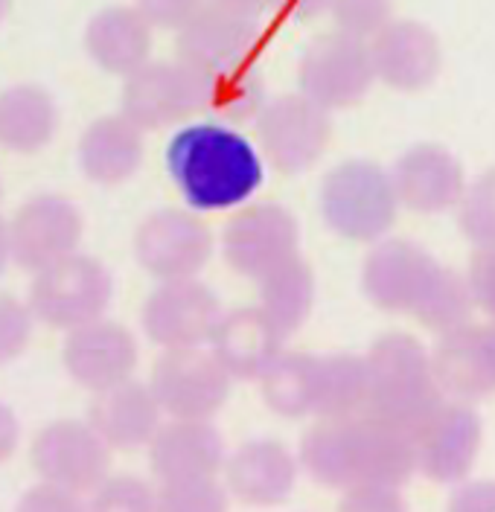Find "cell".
<instances>
[{
  "label": "cell",
  "instance_id": "6da1fadb",
  "mask_svg": "<svg viewBox=\"0 0 495 512\" xmlns=\"http://www.w3.org/2000/svg\"><path fill=\"white\" fill-rule=\"evenodd\" d=\"M164 160L172 184L196 213L233 210L263 187L265 166L254 143L216 120L175 131Z\"/></svg>",
  "mask_w": 495,
  "mask_h": 512
},
{
  "label": "cell",
  "instance_id": "7a4b0ae2",
  "mask_svg": "<svg viewBox=\"0 0 495 512\" xmlns=\"http://www.w3.org/2000/svg\"><path fill=\"white\" fill-rule=\"evenodd\" d=\"M297 466L332 489H347L364 480L402 486L417 472L411 431L373 414L321 419L312 425L300 440Z\"/></svg>",
  "mask_w": 495,
  "mask_h": 512
},
{
  "label": "cell",
  "instance_id": "3957f363",
  "mask_svg": "<svg viewBox=\"0 0 495 512\" xmlns=\"http://www.w3.org/2000/svg\"><path fill=\"white\" fill-rule=\"evenodd\" d=\"M367 361V411L396 428L417 431L440 405L443 393L431 373L429 350L405 332H388L373 341Z\"/></svg>",
  "mask_w": 495,
  "mask_h": 512
},
{
  "label": "cell",
  "instance_id": "277c9868",
  "mask_svg": "<svg viewBox=\"0 0 495 512\" xmlns=\"http://www.w3.org/2000/svg\"><path fill=\"white\" fill-rule=\"evenodd\" d=\"M321 216L335 236L350 242H379L396 222L391 175L373 160H344L321 184Z\"/></svg>",
  "mask_w": 495,
  "mask_h": 512
},
{
  "label": "cell",
  "instance_id": "5b68a950",
  "mask_svg": "<svg viewBox=\"0 0 495 512\" xmlns=\"http://www.w3.org/2000/svg\"><path fill=\"white\" fill-rule=\"evenodd\" d=\"M114 297L111 271L88 254L73 251L65 259L35 271L30 288L33 318L53 329H76L105 315Z\"/></svg>",
  "mask_w": 495,
  "mask_h": 512
},
{
  "label": "cell",
  "instance_id": "8992f818",
  "mask_svg": "<svg viewBox=\"0 0 495 512\" xmlns=\"http://www.w3.org/2000/svg\"><path fill=\"white\" fill-rule=\"evenodd\" d=\"M257 137L263 158L283 175L312 169L327 152L332 137L330 111L303 94L265 99L257 114Z\"/></svg>",
  "mask_w": 495,
  "mask_h": 512
},
{
  "label": "cell",
  "instance_id": "52a82bcc",
  "mask_svg": "<svg viewBox=\"0 0 495 512\" xmlns=\"http://www.w3.org/2000/svg\"><path fill=\"white\" fill-rule=\"evenodd\" d=\"M376 82L367 41L335 30L306 44L297 64L300 94L315 99L327 111L362 102Z\"/></svg>",
  "mask_w": 495,
  "mask_h": 512
},
{
  "label": "cell",
  "instance_id": "ba28073f",
  "mask_svg": "<svg viewBox=\"0 0 495 512\" xmlns=\"http://www.w3.org/2000/svg\"><path fill=\"white\" fill-rule=\"evenodd\" d=\"M231 373L207 344L172 347L152 367V393L166 416L210 419L231 396Z\"/></svg>",
  "mask_w": 495,
  "mask_h": 512
},
{
  "label": "cell",
  "instance_id": "9c48e42d",
  "mask_svg": "<svg viewBox=\"0 0 495 512\" xmlns=\"http://www.w3.org/2000/svg\"><path fill=\"white\" fill-rule=\"evenodd\" d=\"M213 256V233L196 210L161 207L134 233V259L158 280L198 277Z\"/></svg>",
  "mask_w": 495,
  "mask_h": 512
},
{
  "label": "cell",
  "instance_id": "30bf717a",
  "mask_svg": "<svg viewBox=\"0 0 495 512\" xmlns=\"http://www.w3.org/2000/svg\"><path fill=\"white\" fill-rule=\"evenodd\" d=\"M120 114L140 131H158L201 114V73L190 64L149 62L126 76Z\"/></svg>",
  "mask_w": 495,
  "mask_h": 512
},
{
  "label": "cell",
  "instance_id": "8fae6325",
  "mask_svg": "<svg viewBox=\"0 0 495 512\" xmlns=\"http://www.w3.org/2000/svg\"><path fill=\"white\" fill-rule=\"evenodd\" d=\"M178 59L198 73H225L251 64L263 47V24L254 15L233 12L216 3H201L198 12L178 27Z\"/></svg>",
  "mask_w": 495,
  "mask_h": 512
},
{
  "label": "cell",
  "instance_id": "7c38bea8",
  "mask_svg": "<svg viewBox=\"0 0 495 512\" xmlns=\"http://www.w3.org/2000/svg\"><path fill=\"white\" fill-rule=\"evenodd\" d=\"M35 475L73 492H94L111 469V448L85 419H56L35 434L30 448Z\"/></svg>",
  "mask_w": 495,
  "mask_h": 512
},
{
  "label": "cell",
  "instance_id": "4fadbf2b",
  "mask_svg": "<svg viewBox=\"0 0 495 512\" xmlns=\"http://www.w3.org/2000/svg\"><path fill=\"white\" fill-rule=\"evenodd\" d=\"M300 224L295 213L277 201L242 207L222 233V254L233 271L260 280L280 262L297 256Z\"/></svg>",
  "mask_w": 495,
  "mask_h": 512
},
{
  "label": "cell",
  "instance_id": "5bb4252c",
  "mask_svg": "<svg viewBox=\"0 0 495 512\" xmlns=\"http://www.w3.org/2000/svg\"><path fill=\"white\" fill-rule=\"evenodd\" d=\"M9 224V256L27 271H41L73 251L82 242V213L79 207L59 195L41 192L18 207Z\"/></svg>",
  "mask_w": 495,
  "mask_h": 512
},
{
  "label": "cell",
  "instance_id": "9a60e30c",
  "mask_svg": "<svg viewBox=\"0 0 495 512\" xmlns=\"http://www.w3.org/2000/svg\"><path fill=\"white\" fill-rule=\"evenodd\" d=\"M219 318L222 306L216 291L196 277L161 280L140 312L146 338L164 350L207 344Z\"/></svg>",
  "mask_w": 495,
  "mask_h": 512
},
{
  "label": "cell",
  "instance_id": "2e32d148",
  "mask_svg": "<svg viewBox=\"0 0 495 512\" xmlns=\"http://www.w3.org/2000/svg\"><path fill=\"white\" fill-rule=\"evenodd\" d=\"M417 472L434 483H461L481 451L484 425L466 402H443L434 414L411 431Z\"/></svg>",
  "mask_w": 495,
  "mask_h": 512
},
{
  "label": "cell",
  "instance_id": "e0dca14e",
  "mask_svg": "<svg viewBox=\"0 0 495 512\" xmlns=\"http://www.w3.org/2000/svg\"><path fill=\"white\" fill-rule=\"evenodd\" d=\"M437 271L440 265L426 248L408 239H385L364 259L362 288L376 309L411 315Z\"/></svg>",
  "mask_w": 495,
  "mask_h": 512
},
{
  "label": "cell",
  "instance_id": "ac0fdd59",
  "mask_svg": "<svg viewBox=\"0 0 495 512\" xmlns=\"http://www.w3.org/2000/svg\"><path fill=\"white\" fill-rule=\"evenodd\" d=\"M373 76L394 91H423L440 73L443 50L440 38L420 21H388L373 38H367Z\"/></svg>",
  "mask_w": 495,
  "mask_h": 512
},
{
  "label": "cell",
  "instance_id": "d6986e66",
  "mask_svg": "<svg viewBox=\"0 0 495 512\" xmlns=\"http://www.w3.org/2000/svg\"><path fill=\"white\" fill-rule=\"evenodd\" d=\"M62 361L73 382L97 393L132 379L137 367V338L123 323L97 318L67 332Z\"/></svg>",
  "mask_w": 495,
  "mask_h": 512
},
{
  "label": "cell",
  "instance_id": "ffe728a7",
  "mask_svg": "<svg viewBox=\"0 0 495 512\" xmlns=\"http://www.w3.org/2000/svg\"><path fill=\"white\" fill-rule=\"evenodd\" d=\"M388 175H391L399 207L411 213H423V216L446 213L458 207L463 187H466L461 160L437 143L411 146L408 152L396 158L394 169Z\"/></svg>",
  "mask_w": 495,
  "mask_h": 512
},
{
  "label": "cell",
  "instance_id": "44dd1931",
  "mask_svg": "<svg viewBox=\"0 0 495 512\" xmlns=\"http://www.w3.org/2000/svg\"><path fill=\"white\" fill-rule=\"evenodd\" d=\"M431 355V373L443 396L478 402L495 393V326H461L443 332Z\"/></svg>",
  "mask_w": 495,
  "mask_h": 512
},
{
  "label": "cell",
  "instance_id": "7402d4cb",
  "mask_svg": "<svg viewBox=\"0 0 495 512\" xmlns=\"http://www.w3.org/2000/svg\"><path fill=\"white\" fill-rule=\"evenodd\" d=\"M225 437L210 419H175L149 440V466L166 480L216 478L225 466Z\"/></svg>",
  "mask_w": 495,
  "mask_h": 512
},
{
  "label": "cell",
  "instance_id": "603a6c76",
  "mask_svg": "<svg viewBox=\"0 0 495 512\" xmlns=\"http://www.w3.org/2000/svg\"><path fill=\"white\" fill-rule=\"evenodd\" d=\"M225 489L251 507L283 504L297 483V457L280 440H248L225 457Z\"/></svg>",
  "mask_w": 495,
  "mask_h": 512
},
{
  "label": "cell",
  "instance_id": "cb8c5ba5",
  "mask_svg": "<svg viewBox=\"0 0 495 512\" xmlns=\"http://www.w3.org/2000/svg\"><path fill=\"white\" fill-rule=\"evenodd\" d=\"M286 338L265 318L260 306L222 312L207 347L239 382H260L268 364L283 352Z\"/></svg>",
  "mask_w": 495,
  "mask_h": 512
},
{
  "label": "cell",
  "instance_id": "d4e9b609",
  "mask_svg": "<svg viewBox=\"0 0 495 512\" xmlns=\"http://www.w3.org/2000/svg\"><path fill=\"white\" fill-rule=\"evenodd\" d=\"M161 405L149 384L126 379L94 393V402L88 405V422L105 440L108 448L134 451L149 446L155 431L161 428Z\"/></svg>",
  "mask_w": 495,
  "mask_h": 512
},
{
  "label": "cell",
  "instance_id": "484cf974",
  "mask_svg": "<svg viewBox=\"0 0 495 512\" xmlns=\"http://www.w3.org/2000/svg\"><path fill=\"white\" fill-rule=\"evenodd\" d=\"M85 50L99 70L129 76L152 56V27L134 6H105L85 27Z\"/></svg>",
  "mask_w": 495,
  "mask_h": 512
},
{
  "label": "cell",
  "instance_id": "4316f807",
  "mask_svg": "<svg viewBox=\"0 0 495 512\" xmlns=\"http://www.w3.org/2000/svg\"><path fill=\"white\" fill-rule=\"evenodd\" d=\"M146 155L143 131L123 114L99 117L79 140V166L88 181L99 187H117L140 169Z\"/></svg>",
  "mask_w": 495,
  "mask_h": 512
},
{
  "label": "cell",
  "instance_id": "83f0119b",
  "mask_svg": "<svg viewBox=\"0 0 495 512\" xmlns=\"http://www.w3.org/2000/svg\"><path fill=\"white\" fill-rule=\"evenodd\" d=\"M59 128V105L41 85L21 82L0 91V146L33 155L50 146Z\"/></svg>",
  "mask_w": 495,
  "mask_h": 512
},
{
  "label": "cell",
  "instance_id": "f1b7e54d",
  "mask_svg": "<svg viewBox=\"0 0 495 512\" xmlns=\"http://www.w3.org/2000/svg\"><path fill=\"white\" fill-rule=\"evenodd\" d=\"M321 379V355L309 352H280L263 376V402L283 419H303L315 414Z\"/></svg>",
  "mask_w": 495,
  "mask_h": 512
},
{
  "label": "cell",
  "instance_id": "f546056e",
  "mask_svg": "<svg viewBox=\"0 0 495 512\" xmlns=\"http://www.w3.org/2000/svg\"><path fill=\"white\" fill-rule=\"evenodd\" d=\"M257 283H260V309L265 318L280 329L283 338L295 335L312 315V303H315V274L309 262L292 256L263 274Z\"/></svg>",
  "mask_w": 495,
  "mask_h": 512
},
{
  "label": "cell",
  "instance_id": "4dcf8cb0",
  "mask_svg": "<svg viewBox=\"0 0 495 512\" xmlns=\"http://www.w3.org/2000/svg\"><path fill=\"white\" fill-rule=\"evenodd\" d=\"M265 105V79L251 64L225 73H201V114L216 123L242 126Z\"/></svg>",
  "mask_w": 495,
  "mask_h": 512
},
{
  "label": "cell",
  "instance_id": "1f68e13d",
  "mask_svg": "<svg viewBox=\"0 0 495 512\" xmlns=\"http://www.w3.org/2000/svg\"><path fill=\"white\" fill-rule=\"evenodd\" d=\"M367 361L364 355H324L321 379H318V402L315 416L321 419H347L367 411Z\"/></svg>",
  "mask_w": 495,
  "mask_h": 512
},
{
  "label": "cell",
  "instance_id": "d6a6232c",
  "mask_svg": "<svg viewBox=\"0 0 495 512\" xmlns=\"http://www.w3.org/2000/svg\"><path fill=\"white\" fill-rule=\"evenodd\" d=\"M472 309H475V297L469 280L440 265V271L434 274L431 286L426 288V294L420 297L411 315H417L426 329L443 335L466 326L472 320Z\"/></svg>",
  "mask_w": 495,
  "mask_h": 512
},
{
  "label": "cell",
  "instance_id": "836d02e7",
  "mask_svg": "<svg viewBox=\"0 0 495 512\" xmlns=\"http://www.w3.org/2000/svg\"><path fill=\"white\" fill-rule=\"evenodd\" d=\"M458 219L463 236L475 248H495V169H487L463 187Z\"/></svg>",
  "mask_w": 495,
  "mask_h": 512
},
{
  "label": "cell",
  "instance_id": "e575fe53",
  "mask_svg": "<svg viewBox=\"0 0 495 512\" xmlns=\"http://www.w3.org/2000/svg\"><path fill=\"white\" fill-rule=\"evenodd\" d=\"M231 492L216 478L166 480L158 489V510L169 512H222Z\"/></svg>",
  "mask_w": 495,
  "mask_h": 512
},
{
  "label": "cell",
  "instance_id": "d590c367",
  "mask_svg": "<svg viewBox=\"0 0 495 512\" xmlns=\"http://www.w3.org/2000/svg\"><path fill=\"white\" fill-rule=\"evenodd\" d=\"M94 510H126V512H155L158 510V489L143 478L117 475L105 478L94 489L91 498Z\"/></svg>",
  "mask_w": 495,
  "mask_h": 512
},
{
  "label": "cell",
  "instance_id": "8d00e7d4",
  "mask_svg": "<svg viewBox=\"0 0 495 512\" xmlns=\"http://www.w3.org/2000/svg\"><path fill=\"white\" fill-rule=\"evenodd\" d=\"M330 15L335 30L367 41L394 18V0H332Z\"/></svg>",
  "mask_w": 495,
  "mask_h": 512
},
{
  "label": "cell",
  "instance_id": "74e56055",
  "mask_svg": "<svg viewBox=\"0 0 495 512\" xmlns=\"http://www.w3.org/2000/svg\"><path fill=\"white\" fill-rule=\"evenodd\" d=\"M33 326L35 318L30 303L18 300L15 294L0 291V364L15 361L30 347Z\"/></svg>",
  "mask_w": 495,
  "mask_h": 512
},
{
  "label": "cell",
  "instance_id": "f35d334b",
  "mask_svg": "<svg viewBox=\"0 0 495 512\" xmlns=\"http://www.w3.org/2000/svg\"><path fill=\"white\" fill-rule=\"evenodd\" d=\"M344 510H367V512H396L405 507L402 492L394 483H376V480H364V483H353L344 489L341 498Z\"/></svg>",
  "mask_w": 495,
  "mask_h": 512
},
{
  "label": "cell",
  "instance_id": "ab89813d",
  "mask_svg": "<svg viewBox=\"0 0 495 512\" xmlns=\"http://www.w3.org/2000/svg\"><path fill=\"white\" fill-rule=\"evenodd\" d=\"M88 501L82 498V492H73L67 486H59V483H50V480H41L35 483L33 489H27L18 501V510H30V512H76L85 510Z\"/></svg>",
  "mask_w": 495,
  "mask_h": 512
},
{
  "label": "cell",
  "instance_id": "60d3db41",
  "mask_svg": "<svg viewBox=\"0 0 495 512\" xmlns=\"http://www.w3.org/2000/svg\"><path fill=\"white\" fill-rule=\"evenodd\" d=\"M204 0H134V9L155 30H178L198 12Z\"/></svg>",
  "mask_w": 495,
  "mask_h": 512
},
{
  "label": "cell",
  "instance_id": "b9f144b4",
  "mask_svg": "<svg viewBox=\"0 0 495 512\" xmlns=\"http://www.w3.org/2000/svg\"><path fill=\"white\" fill-rule=\"evenodd\" d=\"M466 280L475 303L495 320V248H478Z\"/></svg>",
  "mask_w": 495,
  "mask_h": 512
},
{
  "label": "cell",
  "instance_id": "7bdbcfd3",
  "mask_svg": "<svg viewBox=\"0 0 495 512\" xmlns=\"http://www.w3.org/2000/svg\"><path fill=\"white\" fill-rule=\"evenodd\" d=\"M452 510L495 512V480H472V483H458V489L449 498Z\"/></svg>",
  "mask_w": 495,
  "mask_h": 512
},
{
  "label": "cell",
  "instance_id": "ee69618b",
  "mask_svg": "<svg viewBox=\"0 0 495 512\" xmlns=\"http://www.w3.org/2000/svg\"><path fill=\"white\" fill-rule=\"evenodd\" d=\"M332 0H265L268 12L292 15L297 21H315L321 15H330Z\"/></svg>",
  "mask_w": 495,
  "mask_h": 512
},
{
  "label": "cell",
  "instance_id": "f6af8a7d",
  "mask_svg": "<svg viewBox=\"0 0 495 512\" xmlns=\"http://www.w3.org/2000/svg\"><path fill=\"white\" fill-rule=\"evenodd\" d=\"M21 443V422L9 405L0 402V463H6Z\"/></svg>",
  "mask_w": 495,
  "mask_h": 512
},
{
  "label": "cell",
  "instance_id": "bcb514c9",
  "mask_svg": "<svg viewBox=\"0 0 495 512\" xmlns=\"http://www.w3.org/2000/svg\"><path fill=\"white\" fill-rule=\"evenodd\" d=\"M207 3L225 6V9H233V12H245V15H254V18H263L268 12L265 0H207Z\"/></svg>",
  "mask_w": 495,
  "mask_h": 512
},
{
  "label": "cell",
  "instance_id": "7dc6e473",
  "mask_svg": "<svg viewBox=\"0 0 495 512\" xmlns=\"http://www.w3.org/2000/svg\"><path fill=\"white\" fill-rule=\"evenodd\" d=\"M9 224L0 219V274L6 271V265H9Z\"/></svg>",
  "mask_w": 495,
  "mask_h": 512
},
{
  "label": "cell",
  "instance_id": "c3c4849f",
  "mask_svg": "<svg viewBox=\"0 0 495 512\" xmlns=\"http://www.w3.org/2000/svg\"><path fill=\"white\" fill-rule=\"evenodd\" d=\"M9 3H12V0H0V21L6 18V12H9Z\"/></svg>",
  "mask_w": 495,
  "mask_h": 512
},
{
  "label": "cell",
  "instance_id": "681fc988",
  "mask_svg": "<svg viewBox=\"0 0 495 512\" xmlns=\"http://www.w3.org/2000/svg\"><path fill=\"white\" fill-rule=\"evenodd\" d=\"M0 192H3V190H0Z\"/></svg>",
  "mask_w": 495,
  "mask_h": 512
}]
</instances>
